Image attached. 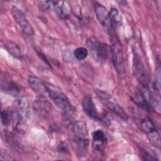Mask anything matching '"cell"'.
Here are the masks:
<instances>
[{"label": "cell", "instance_id": "24", "mask_svg": "<svg viewBox=\"0 0 161 161\" xmlns=\"http://www.w3.org/2000/svg\"><path fill=\"white\" fill-rule=\"evenodd\" d=\"M36 53H37V55L38 56L40 57V58L47 65H48V66L50 67V64L48 60V59L46 58L45 55L40 51V50H36Z\"/></svg>", "mask_w": 161, "mask_h": 161}, {"label": "cell", "instance_id": "17", "mask_svg": "<svg viewBox=\"0 0 161 161\" xmlns=\"http://www.w3.org/2000/svg\"><path fill=\"white\" fill-rule=\"evenodd\" d=\"M53 8L56 14L61 19H65L69 16V10L66 3L62 1H54Z\"/></svg>", "mask_w": 161, "mask_h": 161}, {"label": "cell", "instance_id": "9", "mask_svg": "<svg viewBox=\"0 0 161 161\" xmlns=\"http://www.w3.org/2000/svg\"><path fill=\"white\" fill-rule=\"evenodd\" d=\"M132 70L135 77L140 84L142 85L143 87L147 89L148 87L149 79L146 69L142 60L135 55L133 59Z\"/></svg>", "mask_w": 161, "mask_h": 161}, {"label": "cell", "instance_id": "4", "mask_svg": "<svg viewBox=\"0 0 161 161\" xmlns=\"http://www.w3.org/2000/svg\"><path fill=\"white\" fill-rule=\"evenodd\" d=\"M47 93L52 99L55 104L64 112H68L71 109L70 103L65 94L57 90L54 87L46 84Z\"/></svg>", "mask_w": 161, "mask_h": 161}, {"label": "cell", "instance_id": "1", "mask_svg": "<svg viewBox=\"0 0 161 161\" xmlns=\"http://www.w3.org/2000/svg\"><path fill=\"white\" fill-rule=\"evenodd\" d=\"M73 140L79 156L86 155L89 145V135L86 123L82 121L75 122L72 127Z\"/></svg>", "mask_w": 161, "mask_h": 161}, {"label": "cell", "instance_id": "23", "mask_svg": "<svg viewBox=\"0 0 161 161\" xmlns=\"http://www.w3.org/2000/svg\"><path fill=\"white\" fill-rule=\"evenodd\" d=\"M143 159L145 160H157L156 157H154V155L150 153L147 150L143 149Z\"/></svg>", "mask_w": 161, "mask_h": 161}, {"label": "cell", "instance_id": "8", "mask_svg": "<svg viewBox=\"0 0 161 161\" xmlns=\"http://www.w3.org/2000/svg\"><path fill=\"white\" fill-rule=\"evenodd\" d=\"M12 16L16 23L21 28L22 31L26 36H31L34 34L33 29L29 23L24 13L16 6H13L11 9Z\"/></svg>", "mask_w": 161, "mask_h": 161}, {"label": "cell", "instance_id": "19", "mask_svg": "<svg viewBox=\"0 0 161 161\" xmlns=\"http://www.w3.org/2000/svg\"><path fill=\"white\" fill-rule=\"evenodd\" d=\"M13 118V113L11 110L8 109H2L1 113V119L2 124L5 126H9L11 123V121Z\"/></svg>", "mask_w": 161, "mask_h": 161}, {"label": "cell", "instance_id": "6", "mask_svg": "<svg viewBox=\"0 0 161 161\" xmlns=\"http://www.w3.org/2000/svg\"><path fill=\"white\" fill-rule=\"evenodd\" d=\"M97 93L101 101L110 111L118 115L124 121L128 120V116L126 113L116 102L114 101V100L112 99V97L109 94L101 91H98Z\"/></svg>", "mask_w": 161, "mask_h": 161}, {"label": "cell", "instance_id": "5", "mask_svg": "<svg viewBox=\"0 0 161 161\" xmlns=\"http://www.w3.org/2000/svg\"><path fill=\"white\" fill-rule=\"evenodd\" d=\"M96 16L99 23L109 33V35L114 33V27L108 10L102 4L96 3L94 4Z\"/></svg>", "mask_w": 161, "mask_h": 161}, {"label": "cell", "instance_id": "22", "mask_svg": "<svg viewBox=\"0 0 161 161\" xmlns=\"http://www.w3.org/2000/svg\"><path fill=\"white\" fill-rule=\"evenodd\" d=\"M54 1H40L38 2L39 9L43 12H48L52 8H53Z\"/></svg>", "mask_w": 161, "mask_h": 161}, {"label": "cell", "instance_id": "21", "mask_svg": "<svg viewBox=\"0 0 161 161\" xmlns=\"http://www.w3.org/2000/svg\"><path fill=\"white\" fill-rule=\"evenodd\" d=\"M74 55L79 60L85 59L88 55V50L85 47H78L74 51Z\"/></svg>", "mask_w": 161, "mask_h": 161}, {"label": "cell", "instance_id": "15", "mask_svg": "<svg viewBox=\"0 0 161 161\" xmlns=\"http://www.w3.org/2000/svg\"><path fill=\"white\" fill-rule=\"evenodd\" d=\"M133 101L137 105L139 108L145 109L147 111H150L152 107L147 99L145 94L140 90H138L135 93L132 97Z\"/></svg>", "mask_w": 161, "mask_h": 161}, {"label": "cell", "instance_id": "2", "mask_svg": "<svg viewBox=\"0 0 161 161\" xmlns=\"http://www.w3.org/2000/svg\"><path fill=\"white\" fill-rule=\"evenodd\" d=\"M111 36V57L113 64L119 75H123L125 72L124 57L121 44L115 35V33L110 35Z\"/></svg>", "mask_w": 161, "mask_h": 161}, {"label": "cell", "instance_id": "11", "mask_svg": "<svg viewBox=\"0 0 161 161\" xmlns=\"http://www.w3.org/2000/svg\"><path fill=\"white\" fill-rule=\"evenodd\" d=\"M82 106L84 113L91 118L95 120H100L101 116L97 111L95 104L91 95H86L82 101Z\"/></svg>", "mask_w": 161, "mask_h": 161}, {"label": "cell", "instance_id": "20", "mask_svg": "<svg viewBox=\"0 0 161 161\" xmlns=\"http://www.w3.org/2000/svg\"><path fill=\"white\" fill-rule=\"evenodd\" d=\"M153 89L160 94V64L158 63L156 64L155 71V80L153 84Z\"/></svg>", "mask_w": 161, "mask_h": 161}, {"label": "cell", "instance_id": "26", "mask_svg": "<svg viewBox=\"0 0 161 161\" xmlns=\"http://www.w3.org/2000/svg\"><path fill=\"white\" fill-rule=\"evenodd\" d=\"M1 155V158L4 160H14V158H12V156H11V154L8 153L7 152H3L2 151Z\"/></svg>", "mask_w": 161, "mask_h": 161}, {"label": "cell", "instance_id": "7", "mask_svg": "<svg viewBox=\"0 0 161 161\" xmlns=\"http://www.w3.org/2000/svg\"><path fill=\"white\" fill-rule=\"evenodd\" d=\"M142 128L148 139L155 147L160 148V137L153 121L150 118H145L142 122Z\"/></svg>", "mask_w": 161, "mask_h": 161}, {"label": "cell", "instance_id": "14", "mask_svg": "<svg viewBox=\"0 0 161 161\" xmlns=\"http://www.w3.org/2000/svg\"><path fill=\"white\" fill-rule=\"evenodd\" d=\"M28 82L30 87L36 93L43 96L47 93L46 84L38 77L30 75L28 77Z\"/></svg>", "mask_w": 161, "mask_h": 161}, {"label": "cell", "instance_id": "3", "mask_svg": "<svg viewBox=\"0 0 161 161\" xmlns=\"http://www.w3.org/2000/svg\"><path fill=\"white\" fill-rule=\"evenodd\" d=\"M86 43L93 56L97 60H106L111 55V47L106 43L99 42L94 37L89 38L87 40Z\"/></svg>", "mask_w": 161, "mask_h": 161}, {"label": "cell", "instance_id": "16", "mask_svg": "<svg viewBox=\"0 0 161 161\" xmlns=\"http://www.w3.org/2000/svg\"><path fill=\"white\" fill-rule=\"evenodd\" d=\"M14 104L15 108L18 111L19 120H20V119H23L26 115L28 111L29 103L28 99L25 97H19L15 101Z\"/></svg>", "mask_w": 161, "mask_h": 161}, {"label": "cell", "instance_id": "12", "mask_svg": "<svg viewBox=\"0 0 161 161\" xmlns=\"http://www.w3.org/2000/svg\"><path fill=\"white\" fill-rule=\"evenodd\" d=\"M92 147L94 151L103 152L107 145V137L101 130H97L92 132Z\"/></svg>", "mask_w": 161, "mask_h": 161}, {"label": "cell", "instance_id": "13", "mask_svg": "<svg viewBox=\"0 0 161 161\" xmlns=\"http://www.w3.org/2000/svg\"><path fill=\"white\" fill-rule=\"evenodd\" d=\"M1 85L3 91L11 96H15L19 92V88L18 85L8 77H1Z\"/></svg>", "mask_w": 161, "mask_h": 161}, {"label": "cell", "instance_id": "25", "mask_svg": "<svg viewBox=\"0 0 161 161\" xmlns=\"http://www.w3.org/2000/svg\"><path fill=\"white\" fill-rule=\"evenodd\" d=\"M68 150L67 145L64 142H60L59 145H58V151L60 152H67Z\"/></svg>", "mask_w": 161, "mask_h": 161}, {"label": "cell", "instance_id": "18", "mask_svg": "<svg viewBox=\"0 0 161 161\" xmlns=\"http://www.w3.org/2000/svg\"><path fill=\"white\" fill-rule=\"evenodd\" d=\"M4 48L12 56L16 58H21L23 57L22 51L18 44L14 42L9 41L4 44Z\"/></svg>", "mask_w": 161, "mask_h": 161}, {"label": "cell", "instance_id": "10", "mask_svg": "<svg viewBox=\"0 0 161 161\" xmlns=\"http://www.w3.org/2000/svg\"><path fill=\"white\" fill-rule=\"evenodd\" d=\"M33 108L35 113H36L38 116L43 118L48 117L52 111L50 104L43 97H38L35 100Z\"/></svg>", "mask_w": 161, "mask_h": 161}]
</instances>
